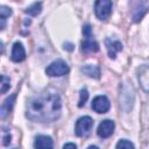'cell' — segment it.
<instances>
[{
  "label": "cell",
  "instance_id": "obj_1",
  "mask_svg": "<svg viewBox=\"0 0 149 149\" xmlns=\"http://www.w3.org/2000/svg\"><path fill=\"white\" fill-rule=\"evenodd\" d=\"M62 112V101L57 92L48 90L28 100L26 115L31 121L52 122Z\"/></svg>",
  "mask_w": 149,
  "mask_h": 149
},
{
  "label": "cell",
  "instance_id": "obj_2",
  "mask_svg": "<svg viewBox=\"0 0 149 149\" xmlns=\"http://www.w3.org/2000/svg\"><path fill=\"white\" fill-rule=\"evenodd\" d=\"M134 88L129 83H123L120 86V94H119V101H120V107L125 112H129L133 107L134 104Z\"/></svg>",
  "mask_w": 149,
  "mask_h": 149
},
{
  "label": "cell",
  "instance_id": "obj_3",
  "mask_svg": "<svg viewBox=\"0 0 149 149\" xmlns=\"http://www.w3.org/2000/svg\"><path fill=\"white\" fill-rule=\"evenodd\" d=\"M68 72H69V66L62 59H57V61L52 62L45 69V73L50 77H61V76L66 74Z\"/></svg>",
  "mask_w": 149,
  "mask_h": 149
},
{
  "label": "cell",
  "instance_id": "obj_4",
  "mask_svg": "<svg viewBox=\"0 0 149 149\" xmlns=\"http://www.w3.org/2000/svg\"><path fill=\"white\" fill-rule=\"evenodd\" d=\"M94 12L99 20H107L112 13V1L98 0L94 3Z\"/></svg>",
  "mask_w": 149,
  "mask_h": 149
},
{
  "label": "cell",
  "instance_id": "obj_5",
  "mask_svg": "<svg viewBox=\"0 0 149 149\" xmlns=\"http://www.w3.org/2000/svg\"><path fill=\"white\" fill-rule=\"evenodd\" d=\"M93 127V120L91 116H81L77 120L76 127H74V133L77 136H86L90 130Z\"/></svg>",
  "mask_w": 149,
  "mask_h": 149
},
{
  "label": "cell",
  "instance_id": "obj_6",
  "mask_svg": "<svg viewBox=\"0 0 149 149\" xmlns=\"http://www.w3.org/2000/svg\"><path fill=\"white\" fill-rule=\"evenodd\" d=\"M111 107L109 99L106 95H98L92 101V109L97 113H106Z\"/></svg>",
  "mask_w": 149,
  "mask_h": 149
},
{
  "label": "cell",
  "instance_id": "obj_7",
  "mask_svg": "<svg viewBox=\"0 0 149 149\" xmlns=\"http://www.w3.org/2000/svg\"><path fill=\"white\" fill-rule=\"evenodd\" d=\"M114 128H115L114 121L106 119V120H104V121L100 122V125L98 126L97 133H98V135L101 139H107V137H109L114 133Z\"/></svg>",
  "mask_w": 149,
  "mask_h": 149
},
{
  "label": "cell",
  "instance_id": "obj_8",
  "mask_svg": "<svg viewBox=\"0 0 149 149\" xmlns=\"http://www.w3.org/2000/svg\"><path fill=\"white\" fill-rule=\"evenodd\" d=\"M137 76L141 87L144 92L149 93V66L148 65H141L137 69Z\"/></svg>",
  "mask_w": 149,
  "mask_h": 149
},
{
  "label": "cell",
  "instance_id": "obj_9",
  "mask_svg": "<svg viewBox=\"0 0 149 149\" xmlns=\"http://www.w3.org/2000/svg\"><path fill=\"white\" fill-rule=\"evenodd\" d=\"M105 45H106V48H107L108 56H109V58H112V59H114V58L116 57V54L122 50V43L119 42V41H116V40L106 38Z\"/></svg>",
  "mask_w": 149,
  "mask_h": 149
},
{
  "label": "cell",
  "instance_id": "obj_10",
  "mask_svg": "<svg viewBox=\"0 0 149 149\" xmlns=\"http://www.w3.org/2000/svg\"><path fill=\"white\" fill-rule=\"evenodd\" d=\"M10 58H12L13 62H16V63L22 62L26 58V50H24V48H23L21 42H15L13 44Z\"/></svg>",
  "mask_w": 149,
  "mask_h": 149
},
{
  "label": "cell",
  "instance_id": "obj_11",
  "mask_svg": "<svg viewBox=\"0 0 149 149\" xmlns=\"http://www.w3.org/2000/svg\"><path fill=\"white\" fill-rule=\"evenodd\" d=\"M35 149H52L54 148V141L50 136L47 135H38L35 139L34 142Z\"/></svg>",
  "mask_w": 149,
  "mask_h": 149
},
{
  "label": "cell",
  "instance_id": "obj_12",
  "mask_svg": "<svg viewBox=\"0 0 149 149\" xmlns=\"http://www.w3.org/2000/svg\"><path fill=\"white\" fill-rule=\"evenodd\" d=\"M15 98H16V94H12L9 95L8 98H6L1 105V109H0V116L1 119H5L7 116V114L12 111L13 108V105L15 102Z\"/></svg>",
  "mask_w": 149,
  "mask_h": 149
},
{
  "label": "cell",
  "instance_id": "obj_13",
  "mask_svg": "<svg viewBox=\"0 0 149 149\" xmlns=\"http://www.w3.org/2000/svg\"><path fill=\"white\" fill-rule=\"evenodd\" d=\"M81 49L85 52H95L99 50V44L92 37H85L81 42Z\"/></svg>",
  "mask_w": 149,
  "mask_h": 149
},
{
  "label": "cell",
  "instance_id": "obj_14",
  "mask_svg": "<svg viewBox=\"0 0 149 149\" xmlns=\"http://www.w3.org/2000/svg\"><path fill=\"white\" fill-rule=\"evenodd\" d=\"M81 72L85 73L86 76L91 77V78H97L98 79L100 77V69H99L98 65H91V64L85 65V66L81 68Z\"/></svg>",
  "mask_w": 149,
  "mask_h": 149
},
{
  "label": "cell",
  "instance_id": "obj_15",
  "mask_svg": "<svg viewBox=\"0 0 149 149\" xmlns=\"http://www.w3.org/2000/svg\"><path fill=\"white\" fill-rule=\"evenodd\" d=\"M41 10H42V3L41 2H34L31 6H29L24 10V13L28 15H31V16H36L41 13Z\"/></svg>",
  "mask_w": 149,
  "mask_h": 149
},
{
  "label": "cell",
  "instance_id": "obj_16",
  "mask_svg": "<svg viewBox=\"0 0 149 149\" xmlns=\"http://www.w3.org/2000/svg\"><path fill=\"white\" fill-rule=\"evenodd\" d=\"M115 149H135L134 144L128 141V140H120L116 143V148Z\"/></svg>",
  "mask_w": 149,
  "mask_h": 149
},
{
  "label": "cell",
  "instance_id": "obj_17",
  "mask_svg": "<svg viewBox=\"0 0 149 149\" xmlns=\"http://www.w3.org/2000/svg\"><path fill=\"white\" fill-rule=\"evenodd\" d=\"M10 87V80L7 76H1V93H6Z\"/></svg>",
  "mask_w": 149,
  "mask_h": 149
},
{
  "label": "cell",
  "instance_id": "obj_18",
  "mask_svg": "<svg viewBox=\"0 0 149 149\" xmlns=\"http://www.w3.org/2000/svg\"><path fill=\"white\" fill-rule=\"evenodd\" d=\"M87 98H88V92L86 88H81L80 90V98H79V102H78V106L79 107H83L85 105V102L87 101Z\"/></svg>",
  "mask_w": 149,
  "mask_h": 149
},
{
  "label": "cell",
  "instance_id": "obj_19",
  "mask_svg": "<svg viewBox=\"0 0 149 149\" xmlns=\"http://www.w3.org/2000/svg\"><path fill=\"white\" fill-rule=\"evenodd\" d=\"M9 15H12V9L6 6H1L0 7V19L6 20V17H8Z\"/></svg>",
  "mask_w": 149,
  "mask_h": 149
},
{
  "label": "cell",
  "instance_id": "obj_20",
  "mask_svg": "<svg viewBox=\"0 0 149 149\" xmlns=\"http://www.w3.org/2000/svg\"><path fill=\"white\" fill-rule=\"evenodd\" d=\"M83 34L85 37H92V29L90 24H85L83 27Z\"/></svg>",
  "mask_w": 149,
  "mask_h": 149
},
{
  "label": "cell",
  "instance_id": "obj_21",
  "mask_svg": "<svg viewBox=\"0 0 149 149\" xmlns=\"http://www.w3.org/2000/svg\"><path fill=\"white\" fill-rule=\"evenodd\" d=\"M10 139H12L10 134H7V135H5V136H3V141H2V144H3V146H7L8 143H10Z\"/></svg>",
  "mask_w": 149,
  "mask_h": 149
},
{
  "label": "cell",
  "instance_id": "obj_22",
  "mask_svg": "<svg viewBox=\"0 0 149 149\" xmlns=\"http://www.w3.org/2000/svg\"><path fill=\"white\" fill-rule=\"evenodd\" d=\"M63 149H77V147H76V144H74V143H71V142H69V143L64 144Z\"/></svg>",
  "mask_w": 149,
  "mask_h": 149
},
{
  "label": "cell",
  "instance_id": "obj_23",
  "mask_svg": "<svg viewBox=\"0 0 149 149\" xmlns=\"http://www.w3.org/2000/svg\"><path fill=\"white\" fill-rule=\"evenodd\" d=\"M64 49H66V50H69V51H72V50H73V44H71V43H65V44H64Z\"/></svg>",
  "mask_w": 149,
  "mask_h": 149
},
{
  "label": "cell",
  "instance_id": "obj_24",
  "mask_svg": "<svg viewBox=\"0 0 149 149\" xmlns=\"http://www.w3.org/2000/svg\"><path fill=\"white\" fill-rule=\"evenodd\" d=\"M87 149H99V148H98L97 146H90V147H88Z\"/></svg>",
  "mask_w": 149,
  "mask_h": 149
}]
</instances>
